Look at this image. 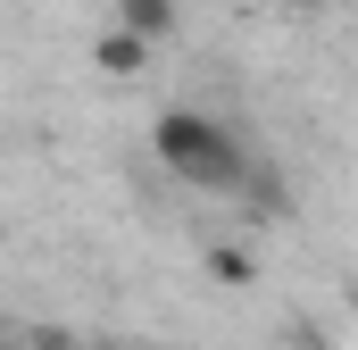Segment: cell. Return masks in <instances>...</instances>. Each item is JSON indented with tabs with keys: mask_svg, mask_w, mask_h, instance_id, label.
I'll return each mask as SVG.
<instances>
[{
	"mask_svg": "<svg viewBox=\"0 0 358 350\" xmlns=\"http://www.w3.org/2000/svg\"><path fill=\"white\" fill-rule=\"evenodd\" d=\"M350 309H358V275H350Z\"/></svg>",
	"mask_w": 358,
	"mask_h": 350,
	"instance_id": "obj_6",
	"label": "cell"
},
{
	"mask_svg": "<svg viewBox=\"0 0 358 350\" xmlns=\"http://www.w3.org/2000/svg\"><path fill=\"white\" fill-rule=\"evenodd\" d=\"M150 150L183 192H242L250 183V150L208 117V108H159L150 117Z\"/></svg>",
	"mask_w": 358,
	"mask_h": 350,
	"instance_id": "obj_1",
	"label": "cell"
},
{
	"mask_svg": "<svg viewBox=\"0 0 358 350\" xmlns=\"http://www.w3.org/2000/svg\"><path fill=\"white\" fill-rule=\"evenodd\" d=\"M200 275L225 284V292H250V284H259V259H250L242 242H208V251H200Z\"/></svg>",
	"mask_w": 358,
	"mask_h": 350,
	"instance_id": "obj_4",
	"label": "cell"
},
{
	"mask_svg": "<svg viewBox=\"0 0 358 350\" xmlns=\"http://www.w3.org/2000/svg\"><path fill=\"white\" fill-rule=\"evenodd\" d=\"M275 8H325V0H275Z\"/></svg>",
	"mask_w": 358,
	"mask_h": 350,
	"instance_id": "obj_5",
	"label": "cell"
},
{
	"mask_svg": "<svg viewBox=\"0 0 358 350\" xmlns=\"http://www.w3.org/2000/svg\"><path fill=\"white\" fill-rule=\"evenodd\" d=\"M150 59H159V42H142V34H134V25H117V17H108V34L92 42V76H108V84L150 76Z\"/></svg>",
	"mask_w": 358,
	"mask_h": 350,
	"instance_id": "obj_2",
	"label": "cell"
},
{
	"mask_svg": "<svg viewBox=\"0 0 358 350\" xmlns=\"http://www.w3.org/2000/svg\"><path fill=\"white\" fill-rule=\"evenodd\" d=\"M117 25H134L142 42H159V50H167V42H176V25H183V8H176V0H117Z\"/></svg>",
	"mask_w": 358,
	"mask_h": 350,
	"instance_id": "obj_3",
	"label": "cell"
},
{
	"mask_svg": "<svg viewBox=\"0 0 358 350\" xmlns=\"http://www.w3.org/2000/svg\"><path fill=\"white\" fill-rule=\"evenodd\" d=\"M0 350H8V334H0Z\"/></svg>",
	"mask_w": 358,
	"mask_h": 350,
	"instance_id": "obj_7",
	"label": "cell"
}]
</instances>
